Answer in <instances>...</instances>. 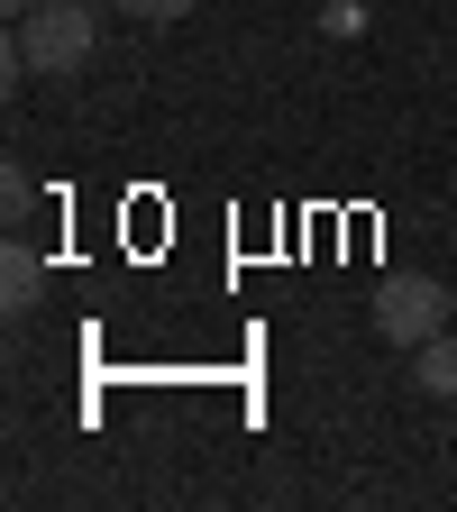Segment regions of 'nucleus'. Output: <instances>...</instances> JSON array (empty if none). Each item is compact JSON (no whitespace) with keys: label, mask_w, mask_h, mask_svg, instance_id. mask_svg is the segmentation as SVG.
<instances>
[{"label":"nucleus","mask_w":457,"mask_h":512,"mask_svg":"<svg viewBox=\"0 0 457 512\" xmlns=\"http://www.w3.org/2000/svg\"><path fill=\"white\" fill-rule=\"evenodd\" d=\"M92 46H101V28H92V0H37V10L19 19V37H10V55H0V74H83L92 64Z\"/></svg>","instance_id":"f257e3e1"},{"label":"nucleus","mask_w":457,"mask_h":512,"mask_svg":"<svg viewBox=\"0 0 457 512\" xmlns=\"http://www.w3.org/2000/svg\"><path fill=\"white\" fill-rule=\"evenodd\" d=\"M366 320H375L384 348H421V339H439L448 320H457V293L439 275H384L375 302H366Z\"/></svg>","instance_id":"f03ea898"},{"label":"nucleus","mask_w":457,"mask_h":512,"mask_svg":"<svg viewBox=\"0 0 457 512\" xmlns=\"http://www.w3.org/2000/svg\"><path fill=\"white\" fill-rule=\"evenodd\" d=\"M37 293H46L37 247H28V238H10V256H0V311H10V320H28V311H37Z\"/></svg>","instance_id":"7ed1b4c3"},{"label":"nucleus","mask_w":457,"mask_h":512,"mask_svg":"<svg viewBox=\"0 0 457 512\" xmlns=\"http://www.w3.org/2000/svg\"><path fill=\"white\" fill-rule=\"evenodd\" d=\"M412 366H421V394L457 403V339H448V330H439V339H421V348H412Z\"/></svg>","instance_id":"20e7f679"},{"label":"nucleus","mask_w":457,"mask_h":512,"mask_svg":"<svg viewBox=\"0 0 457 512\" xmlns=\"http://www.w3.org/2000/svg\"><path fill=\"white\" fill-rule=\"evenodd\" d=\"M110 10H128V19H183V10H202V0H110Z\"/></svg>","instance_id":"39448f33"},{"label":"nucleus","mask_w":457,"mask_h":512,"mask_svg":"<svg viewBox=\"0 0 457 512\" xmlns=\"http://www.w3.org/2000/svg\"><path fill=\"white\" fill-rule=\"evenodd\" d=\"M320 28H330V37H357V28H366V10H357V0H330V10H320Z\"/></svg>","instance_id":"423d86ee"},{"label":"nucleus","mask_w":457,"mask_h":512,"mask_svg":"<svg viewBox=\"0 0 457 512\" xmlns=\"http://www.w3.org/2000/svg\"><path fill=\"white\" fill-rule=\"evenodd\" d=\"M0 10H10V19H28V10H37V0H0Z\"/></svg>","instance_id":"0eeeda50"}]
</instances>
